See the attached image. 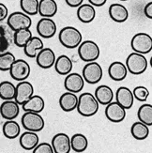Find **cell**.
<instances>
[{
    "instance_id": "obj_13",
    "label": "cell",
    "mask_w": 152,
    "mask_h": 153,
    "mask_svg": "<svg viewBox=\"0 0 152 153\" xmlns=\"http://www.w3.org/2000/svg\"><path fill=\"white\" fill-rule=\"evenodd\" d=\"M51 146L55 153H70V137L65 132H58L53 137Z\"/></svg>"
},
{
    "instance_id": "obj_43",
    "label": "cell",
    "mask_w": 152,
    "mask_h": 153,
    "mask_svg": "<svg viewBox=\"0 0 152 153\" xmlns=\"http://www.w3.org/2000/svg\"><path fill=\"white\" fill-rule=\"evenodd\" d=\"M120 1H128V0H120Z\"/></svg>"
},
{
    "instance_id": "obj_39",
    "label": "cell",
    "mask_w": 152,
    "mask_h": 153,
    "mask_svg": "<svg viewBox=\"0 0 152 153\" xmlns=\"http://www.w3.org/2000/svg\"><path fill=\"white\" fill-rule=\"evenodd\" d=\"M9 16V10L7 6L3 3H0V22H3Z\"/></svg>"
},
{
    "instance_id": "obj_22",
    "label": "cell",
    "mask_w": 152,
    "mask_h": 153,
    "mask_svg": "<svg viewBox=\"0 0 152 153\" xmlns=\"http://www.w3.org/2000/svg\"><path fill=\"white\" fill-rule=\"evenodd\" d=\"M20 146L25 150H33L39 143V137L37 132L26 131L20 135Z\"/></svg>"
},
{
    "instance_id": "obj_41",
    "label": "cell",
    "mask_w": 152,
    "mask_h": 153,
    "mask_svg": "<svg viewBox=\"0 0 152 153\" xmlns=\"http://www.w3.org/2000/svg\"><path fill=\"white\" fill-rule=\"evenodd\" d=\"M68 6L71 8H78L79 6H81L84 2V0H65Z\"/></svg>"
},
{
    "instance_id": "obj_19",
    "label": "cell",
    "mask_w": 152,
    "mask_h": 153,
    "mask_svg": "<svg viewBox=\"0 0 152 153\" xmlns=\"http://www.w3.org/2000/svg\"><path fill=\"white\" fill-rule=\"evenodd\" d=\"M108 74L110 78L114 81H122L127 77L128 74L126 65L120 61H115L111 63L108 68Z\"/></svg>"
},
{
    "instance_id": "obj_16",
    "label": "cell",
    "mask_w": 152,
    "mask_h": 153,
    "mask_svg": "<svg viewBox=\"0 0 152 153\" xmlns=\"http://www.w3.org/2000/svg\"><path fill=\"white\" fill-rule=\"evenodd\" d=\"M20 105L14 101H4L0 105V115L6 120H14L19 116Z\"/></svg>"
},
{
    "instance_id": "obj_42",
    "label": "cell",
    "mask_w": 152,
    "mask_h": 153,
    "mask_svg": "<svg viewBox=\"0 0 152 153\" xmlns=\"http://www.w3.org/2000/svg\"><path fill=\"white\" fill-rule=\"evenodd\" d=\"M88 2L90 5H92L95 8V7H102L105 3L107 2V0H88Z\"/></svg>"
},
{
    "instance_id": "obj_5",
    "label": "cell",
    "mask_w": 152,
    "mask_h": 153,
    "mask_svg": "<svg viewBox=\"0 0 152 153\" xmlns=\"http://www.w3.org/2000/svg\"><path fill=\"white\" fill-rule=\"evenodd\" d=\"M7 25L11 31L15 32L20 29L30 28L32 25V20L30 16L23 11H14L10 13L7 18Z\"/></svg>"
},
{
    "instance_id": "obj_44",
    "label": "cell",
    "mask_w": 152,
    "mask_h": 153,
    "mask_svg": "<svg viewBox=\"0 0 152 153\" xmlns=\"http://www.w3.org/2000/svg\"><path fill=\"white\" fill-rule=\"evenodd\" d=\"M0 134H1V130H0Z\"/></svg>"
},
{
    "instance_id": "obj_29",
    "label": "cell",
    "mask_w": 152,
    "mask_h": 153,
    "mask_svg": "<svg viewBox=\"0 0 152 153\" xmlns=\"http://www.w3.org/2000/svg\"><path fill=\"white\" fill-rule=\"evenodd\" d=\"M2 132L6 138L15 139L21 134V128L17 121L15 120H7L2 127Z\"/></svg>"
},
{
    "instance_id": "obj_30",
    "label": "cell",
    "mask_w": 152,
    "mask_h": 153,
    "mask_svg": "<svg viewBox=\"0 0 152 153\" xmlns=\"http://www.w3.org/2000/svg\"><path fill=\"white\" fill-rule=\"evenodd\" d=\"M88 147V140L85 135L83 134H75L70 138V148L71 149L77 152L81 153L87 150Z\"/></svg>"
},
{
    "instance_id": "obj_10",
    "label": "cell",
    "mask_w": 152,
    "mask_h": 153,
    "mask_svg": "<svg viewBox=\"0 0 152 153\" xmlns=\"http://www.w3.org/2000/svg\"><path fill=\"white\" fill-rule=\"evenodd\" d=\"M34 95V86L28 81L19 82L17 85H15V98L14 101L19 104L23 105L26 101Z\"/></svg>"
},
{
    "instance_id": "obj_18",
    "label": "cell",
    "mask_w": 152,
    "mask_h": 153,
    "mask_svg": "<svg viewBox=\"0 0 152 153\" xmlns=\"http://www.w3.org/2000/svg\"><path fill=\"white\" fill-rule=\"evenodd\" d=\"M109 15L114 22L124 23L129 18V11L124 5L119 3H114L109 7Z\"/></svg>"
},
{
    "instance_id": "obj_2",
    "label": "cell",
    "mask_w": 152,
    "mask_h": 153,
    "mask_svg": "<svg viewBox=\"0 0 152 153\" xmlns=\"http://www.w3.org/2000/svg\"><path fill=\"white\" fill-rule=\"evenodd\" d=\"M58 39L65 48L74 49L81 44L83 36L80 30L73 26H65L58 34Z\"/></svg>"
},
{
    "instance_id": "obj_25",
    "label": "cell",
    "mask_w": 152,
    "mask_h": 153,
    "mask_svg": "<svg viewBox=\"0 0 152 153\" xmlns=\"http://www.w3.org/2000/svg\"><path fill=\"white\" fill-rule=\"evenodd\" d=\"M56 0H41L39 1V13L42 18H52L57 12Z\"/></svg>"
},
{
    "instance_id": "obj_33",
    "label": "cell",
    "mask_w": 152,
    "mask_h": 153,
    "mask_svg": "<svg viewBox=\"0 0 152 153\" xmlns=\"http://www.w3.org/2000/svg\"><path fill=\"white\" fill-rule=\"evenodd\" d=\"M137 117L140 122L150 127L152 125V105L150 103L141 105L137 112Z\"/></svg>"
},
{
    "instance_id": "obj_21",
    "label": "cell",
    "mask_w": 152,
    "mask_h": 153,
    "mask_svg": "<svg viewBox=\"0 0 152 153\" xmlns=\"http://www.w3.org/2000/svg\"><path fill=\"white\" fill-rule=\"evenodd\" d=\"M78 96L71 92H65L59 98V105L64 112H71L77 108Z\"/></svg>"
},
{
    "instance_id": "obj_8",
    "label": "cell",
    "mask_w": 152,
    "mask_h": 153,
    "mask_svg": "<svg viewBox=\"0 0 152 153\" xmlns=\"http://www.w3.org/2000/svg\"><path fill=\"white\" fill-rule=\"evenodd\" d=\"M83 78L85 82H87L90 85H95L102 79L103 71L102 66L96 61L88 62L85 65L83 69Z\"/></svg>"
},
{
    "instance_id": "obj_23",
    "label": "cell",
    "mask_w": 152,
    "mask_h": 153,
    "mask_svg": "<svg viewBox=\"0 0 152 153\" xmlns=\"http://www.w3.org/2000/svg\"><path fill=\"white\" fill-rule=\"evenodd\" d=\"M94 96L98 101L99 104L107 105L110 102H113L114 92L110 86H108L106 85H102L96 88Z\"/></svg>"
},
{
    "instance_id": "obj_32",
    "label": "cell",
    "mask_w": 152,
    "mask_h": 153,
    "mask_svg": "<svg viewBox=\"0 0 152 153\" xmlns=\"http://www.w3.org/2000/svg\"><path fill=\"white\" fill-rule=\"evenodd\" d=\"M33 37L32 32L29 28L20 29L15 32H13V43L17 47L24 48L25 44L29 42V39Z\"/></svg>"
},
{
    "instance_id": "obj_40",
    "label": "cell",
    "mask_w": 152,
    "mask_h": 153,
    "mask_svg": "<svg viewBox=\"0 0 152 153\" xmlns=\"http://www.w3.org/2000/svg\"><path fill=\"white\" fill-rule=\"evenodd\" d=\"M144 13L148 19H152V2H148L145 6Z\"/></svg>"
},
{
    "instance_id": "obj_1",
    "label": "cell",
    "mask_w": 152,
    "mask_h": 153,
    "mask_svg": "<svg viewBox=\"0 0 152 153\" xmlns=\"http://www.w3.org/2000/svg\"><path fill=\"white\" fill-rule=\"evenodd\" d=\"M99 104L95 96L90 92H84L78 97V104H77V111L83 117H90L97 114L99 111Z\"/></svg>"
},
{
    "instance_id": "obj_17",
    "label": "cell",
    "mask_w": 152,
    "mask_h": 153,
    "mask_svg": "<svg viewBox=\"0 0 152 153\" xmlns=\"http://www.w3.org/2000/svg\"><path fill=\"white\" fill-rule=\"evenodd\" d=\"M116 102L120 104L125 110H128L133 107L134 102V97L131 91L127 86H120L116 92Z\"/></svg>"
},
{
    "instance_id": "obj_26",
    "label": "cell",
    "mask_w": 152,
    "mask_h": 153,
    "mask_svg": "<svg viewBox=\"0 0 152 153\" xmlns=\"http://www.w3.org/2000/svg\"><path fill=\"white\" fill-rule=\"evenodd\" d=\"M77 18L84 24L93 22L96 17L95 8L90 4H82L77 9Z\"/></svg>"
},
{
    "instance_id": "obj_38",
    "label": "cell",
    "mask_w": 152,
    "mask_h": 153,
    "mask_svg": "<svg viewBox=\"0 0 152 153\" xmlns=\"http://www.w3.org/2000/svg\"><path fill=\"white\" fill-rule=\"evenodd\" d=\"M32 153H55L53 150V148L50 143L43 142V143H39L37 147L33 149Z\"/></svg>"
},
{
    "instance_id": "obj_34",
    "label": "cell",
    "mask_w": 152,
    "mask_h": 153,
    "mask_svg": "<svg viewBox=\"0 0 152 153\" xmlns=\"http://www.w3.org/2000/svg\"><path fill=\"white\" fill-rule=\"evenodd\" d=\"M0 98L3 101H10L15 98V85L10 81L0 83Z\"/></svg>"
},
{
    "instance_id": "obj_14",
    "label": "cell",
    "mask_w": 152,
    "mask_h": 153,
    "mask_svg": "<svg viewBox=\"0 0 152 153\" xmlns=\"http://www.w3.org/2000/svg\"><path fill=\"white\" fill-rule=\"evenodd\" d=\"M126 110L116 102H112L106 105L105 108V116L108 120L114 123L122 122L126 117Z\"/></svg>"
},
{
    "instance_id": "obj_24",
    "label": "cell",
    "mask_w": 152,
    "mask_h": 153,
    "mask_svg": "<svg viewBox=\"0 0 152 153\" xmlns=\"http://www.w3.org/2000/svg\"><path fill=\"white\" fill-rule=\"evenodd\" d=\"M12 32L7 25L0 24V54L8 51L13 42Z\"/></svg>"
},
{
    "instance_id": "obj_7",
    "label": "cell",
    "mask_w": 152,
    "mask_h": 153,
    "mask_svg": "<svg viewBox=\"0 0 152 153\" xmlns=\"http://www.w3.org/2000/svg\"><path fill=\"white\" fill-rule=\"evenodd\" d=\"M23 127L28 131L39 132L43 130L45 121L41 114L33 112H25L21 118Z\"/></svg>"
},
{
    "instance_id": "obj_12",
    "label": "cell",
    "mask_w": 152,
    "mask_h": 153,
    "mask_svg": "<svg viewBox=\"0 0 152 153\" xmlns=\"http://www.w3.org/2000/svg\"><path fill=\"white\" fill-rule=\"evenodd\" d=\"M64 86L67 91L77 94L84 88L85 80L78 72H70L68 75H66L64 80Z\"/></svg>"
},
{
    "instance_id": "obj_9",
    "label": "cell",
    "mask_w": 152,
    "mask_h": 153,
    "mask_svg": "<svg viewBox=\"0 0 152 153\" xmlns=\"http://www.w3.org/2000/svg\"><path fill=\"white\" fill-rule=\"evenodd\" d=\"M10 74L13 80L22 82L25 81L30 75V65L24 59H16L10 69Z\"/></svg>"
},
{
    "instance_id": "obj_11",
    "label": "cell",
    "mask_w": 152,
    "mask_h": 153,
    "mask_svg": "<svg viewBox=\"0 0 152 153\" xmlns=\"http://www.w3.org/2000/svg\"><path fill=\"white\" fill-rule=\"evenodd\" d=\"M56 24L52 18H42L37 24V32L43 39H51L56 34Z\"/></svg>"
},
{
    "instance_id": "obj_35",
    "label": "cell",
    "mask_w": 152,
    "mask_h": 153,
    "mask_svg": "<svg viewBox=\"0 0 152 153\" xmlns=\"http://www.w3.org/2000/svg\"><path fill=\"white\" fill-rule=\"evenodd\" d=\"M20 7L23 12L28 16L39 13V0H20Z\"/></svg>"
},
{
    "instance_id": "obj_31",
    "label": "cell",
    "mask_w": 152,
    "mask_h": 153,
    "mask_svg": "<svg viewBox=\"0 0 152 153\" xmlns=\"http://www.w3.org/2000/svg\"><path fill=\"white\" fill-rule=\"evenodd\" d=\"M149 127L140 121H136L130 128V134L136 140H145L149 135Z\"/></svg>"
},
{
    "instance_id": "obj_6",
    "label": "cell",
    "mask_w": 152,
    "mask_h": 153,
    "mask_svg": "<svg viewBox=\"0 0 152 153\" xmlns=\"http://www.w3.org/2000/svg\"><path fill=\"white\" fill-rule=\"evenodd\" d=\"M130 46L131 49L138 54H148L152 50V38L148 33H137L131 39Z\"/></svg>"
},
{
    "instance_id": "obj_36",
    "label": "cell",
    "mask_w": 152,
    "mask_h": 153,
    "mask_svg": "<svg viewBox=\"0 0 152 153\" xmlns=\"http://www.w3.org/2000/svg\"><path fill=\"white\" fill-rule=\"evenodd\" d=\"M15 60H16L15 56L9 51L0 54V71H9L11 65Z\"/></svg>"
},
{
    "instance_id": "obj_37",
    "label": "cell",
    "mask_w": 152,
    "mask_h": 153,
    "mask_svg": "<svg viewBox=\"0 0 152 153\" xmlns=\"http://www.w3.org/2000/svg\"><path fill=\"white\" fill-rule=\"evenodd\" d=\"M133 94L134 99L141 102H145L149 97V90L146 88V86H136L133 90Z\"/></svg>"
},
{
    "instance_id": "obj_27",
    "label": "cell",
    "mask_w": 152,
    "mask_h": 153,
    "mask_svg": "<svg viewBox=\"0 0 152 153\" xmlns=\"http://www.w3.org/2000/svg\"><path fill=\"white\" fill-rule=\"evenodd\" d=\"M55 69L56 71L60 75H68L70 74L72 68H73V63L71 59L66 55H61L58 57H56L55 62Z\"/></svg>"
},
{
    "instance_id": "obj_20",
    "label": "cell",
    "mask_w": 152,
    "mask_h": 153,
    "mask_svg": "<svg viewBox=\"0 0 152 153\" xmlns=\"http://www.w3.org/2000/svg\"><path fill=\"white\" fill-rule=\"evenodd\" d=\"M45 107V102L42 96L33 95L28 101H26L23 105L22 108L24 112H33V113H42Z\"/></svg>"
},
{
    "instance_id": "obj_15",
    "label": "cell",
    "mask_w": 152,
    "mask_h": 153,
    "mask_svg": "<svg viewBox=\"0 0 152 153\" xmlns=\"http://www.w3.org/2000/svg\"><path fill=\"white\" fill-rule=\"evenodd\" d=\"M56 54L51 48H43L38 53L36 56V61L39 68L42 69H50L55 65L56 62Z\"/></svg>"
},
{
    "instance_id": "obj_4",
    "label": "cell",
    "mask_w": 152,
    "mask_h": 153,
    "mask_svg": "<svg viewBox=\"0 0 152 153\" xmlns=\"http://www.w3.org/2000/svg\"><path fill=\"white\" fill-rule=\"evenodd\" d=\"M77 48H78L79 57L87 63L96 61L101 54L100 47L93 41L82 42Z\"/></svg>"
},
{
    "instance_id": "obj_3",
    "label": "cell",
    "mask_w": 152,
    "mask_h": 153,
    "mask_svg": "<svg viewBox=\"0 0 152 153\" xmlns=\"http://www.w3.org/2000/svg\"><path fill=\"white\" fill-rule=\"evenodd\" d=\"M148 59L144 55L138 53H131L129 55L126 60V68L128 72L133 75H140L144 74L148 69Z\"/></svg>"
},
{
    "instance_id": "obj_28",
    "label": "cell",
    "mask_w": 152,
    "mask_h": 153,
    "mask_svg": "<svg viewBox=\"0 0 152 153\" xmlns=\"http://www.w3.org/2000/svg\"><path fill=\"white\" fill-rule=\"evenodd\" d=\"M44 48V44L42 39L39 37H32L29 42L24 47V53L26 56L30 58H34L37 56L38 53Z\"/></svg>"
}]
</instances>
